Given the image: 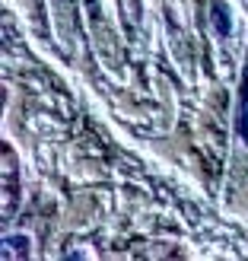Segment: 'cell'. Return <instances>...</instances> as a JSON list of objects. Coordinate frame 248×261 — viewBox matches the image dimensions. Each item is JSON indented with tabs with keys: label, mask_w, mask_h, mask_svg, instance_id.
<instances>
[{
	"label": "cell",
	"mask_w": 248,
	"mask_h": 261,
	"mask_svg": "<svg viewBox=\"0 0 248 261\" xmlns=\"http://www.w3.org/2000/svg\"><path fill=\"white\" fill-rule=\"evenodd\" d=\"M89 4H93V7H96V0H89Z\"/></svg>",
	"instance_id": "3"
},
{
	"label": "cell",
	"mask_w": 248,
	"mask_h": 261,
	"mask_svg": "<svg viewBox=\"0 0 248 261\" xmlns=\"http://www.w3.org/2000/svg\"><path fill=\"white\" fill-rule=\"evenodd\" d=\"M236 134L248 143V64L242 70V83H239V106H236Z\"/></svg>",
	"instance_id": "1"
},
{
	"label": "cell",
	"mask_w": 248,
	"mask_h": 261,
	"mask_svg": "<svg viewBox=\"0 0 248 261\" xmlns=\"http://www.w3.org/2000/svg\"><path fill=\"white\" fill-rule=\"evenodd\" d=\"M213 25H216L219 35H229L232 32V19H229L226 4H213Z\"/></svg>",
	"instance_id": "2"
}]
</instances>
